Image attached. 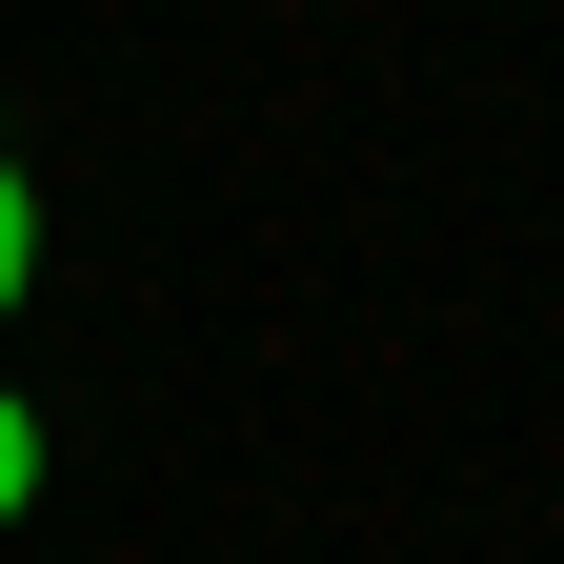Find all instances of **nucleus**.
Returning <instances> with one entry per match:
<instances>
[{
    "mask_svg": "<svg viewBox=\"0 0 564 564\" xmlns=\"http://www.w3.org/2000/svg\"><path fill=\"white\" fill-rule=\"evenodd\" d=\"M21 282H41V182L0 162V323H21Z\"/></svg>",
    "mask_w": 564,
    "mask_h": 564,
    "instance_id": "obj_1",
    "label": "nucleus"
},
{
    "mask_svg": "<svg viewBox=\"0 0 564 564\" xmlns=\"http://www.w3.org/2000/svg\"><path fill=\"white\" fill-rule=\"evenodd\" d=\"M21 505H41V403L0 383V524H21Z\"/></svg>",
    "mask_w": 564,
    "mask_h": 564,
    "instance_id": "obj_2",
    "label": "nucleus"
}]
</instances>
